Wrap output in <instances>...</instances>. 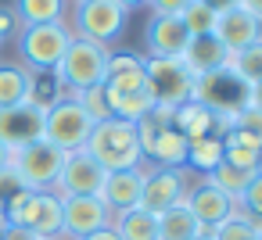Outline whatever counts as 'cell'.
Instances as JSON below:
<instances>
[{"label": "cell", "instance_id": "6da1fadb", "mask_svg": "<svg viewBox=\"0 0 262 240\" xmlns=\"http://www.w3.org/2000/svg\"><path fill=\"white\" fill-rule=\"evenodd\" d=\"M94 161H101L104 172H122V169H144V147L137 136L133 122L122 118H104L90 129V140L83 147Z\"/></svg>", "mask_w": 262, "mask_h": 240}, {"label": "cell", "instance_id": "7a4b0ae2", "mask_svg": "<svg viewBox=\"0 0 262 240\" xmlns=\"http://www.w3.org/2000/svg\"><path fill=\"white\" fill-rule=\"evenodd\" d=\"M8 226H22L40 240L61 236V197L54 190H22L8 204Z\"/></svg>", "mask_w": 262, "mask_h": 240}, {"label": "cell", "instance_id": "3957f363", "mask_svg": "<svg viewBox=\"0 0 262 240\" xmlns=\"http://www.w3.org/2000/svg\"><path fill=\"white\" fill-rule=\"evenodd\" d=\"M65 151H58L54 143L47 140H33V143H22V147H11L8 154V169L18 176V183L26 190H54V179L65 165Z\"/></svg>", "mask_w": 262, "mask_h": 240}, {"label": "cell", "instance_id": "277c9868", "mask_svg": "<svg viewBox=\"0 0 262 240\" xmlns=\"http://www.w3.org/2000/svg\"><path fill=\"white\" fill-rule=\"evenodd\" d=\"M72 43V29L65 22L47 26H22L18 29V54L29 72H54Z\"/></svg>", "mask_w": 262, "mask_h": 240}, {"label": "cell", "instance_id": "5b68a950", "mask_svg": "<svg viewBox=\"0 0 262 240\" xmlns=\"http://www.w3.org/2000/svg\"><path fill=\"white\" fill-rule=\"evenodd\" d=\"M129 11L119 8L115 0H76L72 4V36L76 40H90V43H115L119 33L126 29Z\"/></svg>", "mask_w": 262, "mask_h": 240}, {"label": "cell", "instance_id": "8992f818", "mask_svg": "<svg viewBox=\"0 0 262 240\" xmlns=\"http://www.w3.org/2000/svg\"><path fill=\"white\" fill-rule=\"evenodd\" d=\"M190 101H198V104H205L212 115L233 122V115H241V111L251 104V90H248V86H244V83L223 65V68H215V72L194 79V93H190Z\"/></svg>", "mask_w": 262, "mask_h": 240}, {"label": "cell", "instance_id": "52a82bcc", "mask_svg": "<svg viewBox=\"0 0 262 240\" xmlns=\"http://www.w3.org/2000/svg\"><path fill=\"white\" fill-rule=\"evenodd\" d=\"M108 54H112L108 47L72 36V43H69V51H65V58L58 61L54 72H58V79L65 83L69 93H79L86 86L104 83V76H108Z\"/></svg>", "mask_w": 262, "mask_h": 240}, {"label": "cell", "instance_id": "ba28073f", "mask_svg": "<svg viewBox=\"0 0 262 240\" xmlns=\"http://www.w3.org/2000/svg\"><path fill=\"white\" fill-rule=\"evenodd\" d=\"M94 126H97V122L79 108V101H76L72 93H69L65 101H58L54 108L43 111V140L54 143V147L65 151V154L83 151L86 140H90V129H94Z\"/></svg>", "mask_w": 262, "mask_h": 240}, {"label": "cell", "instance_id": "9c48e42d", "mask_svg": "<svg viewBox=\"0 0 262 240\" xmlns=\"http://www.w3.org/2000/svg\"><path fill=\"white\" fill-rule=\"evenodd\" d=\"M144 72H147V93H151L155 108L176 111L180 104L190 101V93H194V76H190V68L183 65V58H147Z\"/></svg>", "mask_w": 262, "mask_h": 240}, {"label": "cell", "instance_id": "30bf717a", "mask_svg": "<svg viewBox=\"0 0 262 240\" xmlns=\"http://www.w3.org/2000/svg\"><path fill=\"white\" fill-rule=\"evenodd\" d=\"M190 190L187 169H144V190H140V208L151 215H162L172 204H183Z\"/></svg>", "mask_w": 262, "mask_h": 240}, {"label": "cell", "instance_id": "8fae6325", "mask_svg": "<svg viewBox=\"0 0 262 240\" xmlns=\"http://www.w3.org/2000/svg\"><path fill=\"white\" fill-rule=\"evenodd\" d=\"M104 169L101 161H94L86 151H72L54 179V194L58 197H101L104 186Z\"/></svg>", "mask_w": 262, "mask_h": 240}, {"label": "cell", "instance_id": "7c38bea8", "mask_svg": "<svg viewBox=\"0 0 262 240\" xmlns=\"http://www.w3.org/2000/svg\"><path fill=\"white\" fill-rule=\"evenodd\" d=\"M112 226V208L101 197H61V236L83 240Z\"/></svg>", "mask_w": 262, "mask_h": 240}, {"label": "cell", "instance_id": "4fadbf2b", "mask_svg": "<svg viewBox=\"0 0 262 240\" xmlns=\"http://www.w3.org/2000/svg\"><path fill=\"white\" fill-rule=\"evenodd\" d=\"M43 140V111L33 104H11V108H0V143L8 151Z\"/></svg>", "mask_w": 262, "mask_h": 240}, {"label": "cell", "instance_id": "5bb4252c", "mask_svg": "<svg viewBox=\"0 0 262 240\" xmlns=\"http://www.w3.org/2000/svg\"><path fill=\"white\" fill-rule=\"evenodd\" d=\"M183 204H187V211L198 219V226L201 229H215L237 204L223 194V190H215L208 179H201V183H190V190H187V197H183Z\"/></svg>", "mask_w": 262, "mask_h": 240}, {"label": "cell", "instance_id": "9a60e30c", "mask_svg": "<svg viewBox=\"0 0 262 240\" xmlns=\"http://www.w3.org/2000/svg\"><path fill=\"white\" fill-rule=\"evenodd\" d=\"M212 36L223 43V51H226V54H237V51H244V47H251V43H258V40H262V26H258L244 8H233V11L215 15Z\"/></svg>", "mask_w": 262, "mask_h": 240}, {"label": "cell", "instance_id": "2e32d148", "mask_svg": "<svg viewBox=\"0 0 262 240\" xmlns=\"http://www.w3.org/2000/svg\"><path fill=\"white\" fill-rule=\"evenodd\" d=\"M147 51L151 58H183V51L190 47V33L183 29L180 15H155L147 22Z\"/></svg>", "mask_w": 262, "mask_h": 240}, {"label": "cell", "instance_id": "e0dca14e", "mask_svg": "<svg viewBox=\"0 0 262 240\" xmlns=\"http://www.w3.org/2000/svg\"><path fill=\"white\" fill-rule=\"evenodd\" d=\"M172 126L187 136V143L190 140H201V136H223L233 122L230 118H219V115H212L205 104H198V101H187V104H180L176 111H172Z\"/></svg>", "mask_w": 262, "mask_h": 240}, {"label": "cell", "instance_id": "ac0fdd59", "mask_svg": "<svg viewBox=\"0 0 262 240\" xmlns=\"http://www.w3.org/2000/svg\"><path fill=\"white\" fill-rule=\"evenodd\" d=\"M140 190H144V169H122V172H108L104 186H101V201L115 211H129L140 208Z\"/></svg>", "mask_w": 262, "mask_h": 240}, {"label": "cell", "instance_id": "d6986e66", "mask_svg": "<svg viewBox=\"0 0 262 240\" xmlns=\"http://www.w3.org/2000/svg\"><path fill=\"white\" fill-rule=\"evenodd\" d=\"M144 158H151L155 169H187V136L176 126H165L151 136Z\"/></svg>", "mask_w": 262, "mask_h": 240}, {"label": "cell", "instance_id": "ffe728a7", "mask_svg": "<svg viewBox=\"0 0 262 240\" xmlns=\"http://www.w3.org/2000/svg\"><path fill=\"white\" fill-rule=\"evenodd\" d=\"M219 140H223V161H226V165H233V169H251V172L262 169V143H258L251 133L230 126Z\"/></svg>", "mask_w": 262, "mask_h": 240}, {"label": "cell", "instance_id": "44dd1931", "mask_svg": "<svg viewBox=\"0 0 262 240\" xmlns=\"http://www.w3.org/2000/svg\"><path fill=\"white\" fill-rule=\"evenodd\" d=\"M226 51H223V43L208 33V36H194L190 40V47L183 51V65L190 68V76L198 79V76H208V72H215V68H223L226 65Z\"/></svg>", "mask_w": 262, "mask_h": 240}, {"label": "cell", "instance_id": "7402d4cb", "mask_svg": "<svg viewBox=\"0 0 262 240\" xmlns=\"http://www.w3.org/2000/svg\"><path fill=\"white\" fill-rule=\"evenodd\" d=\"M112 233L119 240H158V222H155L151 211L129 208V211H115L112 215Z\"/></svg>", "mask_w": 262, "mask_h": 240}, {"label": "cell", "instance_id": "603a6c76", "mask_svg": "<svg viewBox=\"0 0 262 240\" xmlns=\"http://www.w3.org/2000/svg\"><path fill=\"white\" fill-rule=\"evenodd\" d=\"M155 222H158V240H194V236L201 233V226H198V219L187 211V204L165 208L162 215H155Z\"/></svg>", "mask_w": 262, "mask_h": 240}, {"label": "cell", "instance_id": "cb8c5ba5", "mask_svg": "<svg viewBox=\"0 0 262 240\" xmlns=\"http://www.w3.org/2000/svg\"><path fill=\"white\" fill-rule=\"evenodd\" d=\"M65 97H69V90H65V83L58 79V72H29V93H26V104L47 111V108H54V104L65 101Z\"/></svg>", "mask_w": 262, "mask_h": 240}, {"label": "cell", "instance_id": "d4e9b609", "mask_svg": "<svg viewBox=\"0 0 262 240\" xmlns=\"http://www.w3.org/2000/svg\"><path fill=\"white\" fill-rule=\"evenodd\" d=\"M11 15H15V22H22V26L65 22V0H15Z\"/></svg>", "mask_w": 262, "mask_h": 240}, {"label": "cell", "instance_id": "484cf974", "mask_svg": "<svg viewBox=\"0 0 262 240\" xmlns=\"http://www.w3.org/2000/svg\"><path fill=\"white\" fill-rule=\"evenodd\" d=\"M226 68H230L248 90H258V86H262V40L251 43V47H244V51H237V54H230V58H226Z\"/></svg>", "mask_w": 262, "mask_h": 240}, {"label": "cell", "instance_id": "4316f807", "mask_svg": "<svg viewBox=\"0 0 262 240\" xmlns=\"http://www.w3.org/2000/svg\"><path fill=\"white\" fill-rule=\"evenodd\" d=\"M223 165V140L219 136H201V140H190L187 143V169L190 172H215Z\"/></svg>", "mask_w": 262, "mask_h": 240}, {"label": "cell", "instance_id": "83f0119b", "mask_svg": "<svg viewBox=\"0 0 262 240\" xmlns=\"http://www.w3.org/2000/svg\"><path fill=\"white\" fill-rule=\"evenodd\" d=\"M258 172V169H255ZM255 172L251 169H233V165H219L215 172H208V183L215 186V190H223L233 204H241V197H244V190L251 186V179H255Z\"/></svg>", "mask_w": 262, "mask_h": 240}, {"label": "cell", "instance_id": "f1b7e54d", "mask_svg": "<svg viewBox=\"0 0 262 240\" xmlns=\"http://www.w3.org/2000/svg\"><path fill=\"white\" fill-rule=\"evenodd\" d=\"M29 93V68L26 65H0V108L22 104Z\"/></svg>", "mask_w": 262, "mask_h": 240}, {"label": "cell", "instance_id": "f546056e", "mask_svg": "<svg viewBox=\"0 0 262 240\" xmlns=\"http://www.w3.org/2000/svg\"><path fill=\"white\" fill-rule=\"evenodd\" d=\"M255 233H258V226L241 211V208H233L215 229H212V236L215 240H255Z\"/></svg>", "mask_w": 262, "mask_h": 240}, {"label": "cell", "instance_id": "4dcf8cb0", "mask_svg": "<svg viewBox=\"0 0 262 240\" xmlns=\"http://www.w3.org/2000/svg\"><path fill=\"white\" fill-rule=\"evenodd\" d=\"M180 22L190 36H208L212 26H215V11H208L205 4H198V0H190V4L180 11Z\"/></svg>", "mask_w": 262, "mask_h": 240}, {"label": "cell", "instance_id": "1f68e13d", "mask_svg": "<svg viewBox=\"0 0 262 240\" xmlns=\"http://www.w3.org/2000/svg\"><path fill=\"white\" fill-rule=\"evenodd\" d=\"M76 101H79V108L94 118V122H104V118H112V108H108V93H104V86L97 83V86H86V90H79V93H72Z\"/></svg>", "mask_w": 262, "mask_h": 240}, {"label": "cell", "instance_id": "d6a6232c", "mask_svg": "<svg viewBox=\"0 0 262 240\" xmlns=\"http://www.w3.org/2000/svg\"><path fill=\"white\" fill-rule=\"evenodd\" d=\"M251 222H262V169L255 172V179H251V186L244 190V197H241V204H237Z\"/></svg>", "mask_w": 262, "mask_h": 240}, {"label": "cell", "instance_id": "836d02e7", "mask_svg": "<svg viewBox=\"0 0 262 240\" xmlns=\"http://www.w3.org/2000/svg\"><path fill=\"white\" fill-rule=\"evenodd\" d=\"M233 126H237V129H244V133H251V136L262 143V108L248 104L241 115H233Z\"/></svg>", "mask_w": 262, "mask_h": 240}, {"label": "cell", "instance_id": "e575fe53", "mask_svg": "<svg viewBox=\"0 0 262 240\" xmlns=\"http://www.w3.org/2000/svg\"><path fill=\"white\" fill-rule=\"evenodd\" d=\"M26 186L18 183V176L11 172V169H0V204H8L15 194H22Z\"/></svg>", "mask_w": 262, "mask_h": 240}, {"label": "cell", "instance_id": "d590c367", "mask_svg": "<svg viewBox=\"0 0 262 240\" xmlns=\"http://www.w3.org/2000/svg\"><path fill=\"white\" fill-rule=\"evenodd\" d=\"M147 4H151L155 15H180V11L190 4V0H147Z\"/></svg>", "mask_w": 262, "mask_h": 240}, {"label": "cell", "instance_id": "8d00e7d4", "mask_svg": "<svg viewBox=\"0 0 262 240\" xmlns=\"http://www.w3.org/2000/svg\"><path fill=\"white\" fill-rule=\"evenodd\" d=\"M15 33H18V22H15V15L0 8V43H4L8 36H15Z\"/></svg>", "mask_w": 262, "mask_h": 240}, {"label": "cell", "instance_id": "74e56055", "mask_svg": "<svg viewBox=\"0 0 262 240\" xmlns=\"http://www.w3.org/2000/svg\"><path fill=\"white\" fill-rule=\"evenodd\" d=\"M198 4H205L208 11H215V15H223V11H233L241 0H198Z\"/></svg>", "mask_w": 262, "mask_h": 240}, {"label": "cell", "instance_id": "f35d334b", "mask_svg": "<svg viewBox=\"0 0 262 240\" xmlns=\"http://www.w3.org/2000/svg\"><path fill=\"white\" fill-rule=\"evenodd\" d=\"M0 240H40V236H36V233H29V229H22V226H8Z\"/></svg>", "mask_w": 262, "mask_h": 240}, {"label": "cell", "instance_id": "ab89813d", "mask_svg": "<svg viewBox=\"0 0 262 240\" xmlns=\"http://www.w3.org/2000/svg\"><path fill=\"white\" fill-rule=\"evenodd\" d=\"M237 8H244V11H248V15H251V18L262 26V0H241Z\"/></svg>", "mask_w": 262, "mask_h": 240}, {"label": "cell", "instance_id": "60d3db41", "mask_svg": "<svg viewBox=\"0 0 262 240\" xmlns=\"http://www.w3.org/2000/svg\"><path fill=\"white\" fill-rule=\"evenodd\" d=\"M83 240H119V236H115L112 226H108V229H97V233H90V236H83Z\"/></svg>", "mask_w": 262, "mask_h": 240}, {"label": "cell", "instance_id": "b9f144b4", "mask_svg": "<svg viewBox=\"0 0 262 240\" xmlns=\"http://www.w3.org/2000/svg\"><path fill=\"white\" fill-rule=\"evenodd\" d=\"M115 4H119V8H126V11H129V8H140V4H147V0H115Z\"/></svg>", "mask_w": 262, "mask_h": 240}, {"label": "cell", "instance_id": "7bdbcfd3", "mask_svg": "<svg viewBox=\"0 0 262 240\" xmlns=\"http://www.w3.org/2000/svg\"><path fill=\"white\" fill-rule=\"evenodd\" d=\"M4 229H8V211H4V204H0V236H4Z\"/></svg>", "mask_w": 262, "mask_h": 240}, {"label": "cell", "instance_id": "ee69618b", "mask_svg": "<svg viewBox=\"0 0 262 240\" xmlns=\"http://www.w3.org/2000/svg\"><path fill=\"white\" fill-rule=\"evenodd\" d=\"M8 154H11V151H8L4 143H0V169H8Z\"/></svg>", "mask_w": 262, "mask_h": 240}, {"label": "cell", "instance_id": "f6af8a7d", "mask_svg": "<svg viewBox=\"0 0 262 240\" xmlns=\"http://www.w3.org/2000/svg\"><path fill=\"white\" fill-rule=\"evenodd\" d=\"M194 240H215V236H212V229H201V233H198Z\"/></svg>", "mask_w": 262, "mask_h": 240}, {"label": "cell", "instance_id": "bcb514c9", "mask_svg": "<svg viewBox=\"0 0 262 240\" xmlns=\"http://www.w3.org/2000/svg\"><path fill=\"white\" fill-rule=\"evenodd\" d=\"M255 226H258V233H255V240H262V222H255Z\"/></svg>", "mask_w": 262, "mask_h": 240}, {"label": "cell", "instance_id": "7dc6e473", "mask_svg": "<svg viewBox=\"0 0 262 240\" xmlns=\"http://www.w3.org/2000/svg\"><path fill=\"white\" fill-rule=\"evenodd\" d=\"M51 240H69V236H51Z\"/></svg>", "mask_w": 262, "mask_h": 240}, {"label": "cell", "instance_id": "c3c4849f", "mask_svg": "<svg viewBox=\"0 0 262 240\" xmlns=\"http://www.w3.org/2000/svg\"><path fill=\"white\" fill-rule=\"evenodd\" d=\"M72 4H76V0H72Z\"/></svg>", "mask_w": 262, "mask_h": 240}]
</instances>
